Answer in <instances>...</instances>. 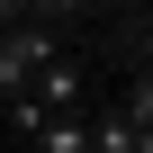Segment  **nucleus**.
I'll list each match as a JSON object with an SVG mask.
<instances>
[{
    "label": "nucleus",
    "instance_id": "nucleus-1",
    "mask_svg": "<svg viewBox=\"0 0 153 153\" xmlns=\"http://www.w3.org/2000/svg\"><path fill=\"white\" fill-rule=\"evenodd\" d=\"M18 90H36V108H81V63H72V54L54 45V54H45L36 72H27Z\"/></svg>",
    "mask_w": 153,
    "mask_h": 153
}]
</instances>
